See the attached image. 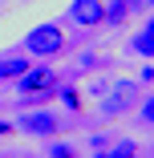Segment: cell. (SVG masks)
<instances>
[{
    "label": "cell",
    "mask_w": 154,
    "mask_h": 158,
    "mask_svg": "<svg viewBox=\"0 0 154 158\" xmlns=\"http://www.w3.org/2000/svg\"><path fill=\"white\" fill-rule=\"evenodd\" d=\"M16 89H20V98H24V106H45V102H53L57 98V89H61V73L49 65V61H41V65H28V73H20L16 77Z\"/></svg>",
    "instance_id": "6da1fadb"
},
{
    "label": "cell",
    "mask_w": 154,
    "mask_h": 158,
    "mask_svg": "<svg viewBox=\"0 0 154 158\" xmlns=\"http://www.w3.org/2000/svg\"><path fill=\"white\" fill-rule=\"evenodd\" d=\"M20 45H24V57H37V61H49V57H57V53H65L69 37H65V28H61V24L45 20V24H37V28H28Z\"/></svg>",
    "instance_id": "7a4b0ae2"
},
{
    "label": "cell",
    "mask_w": 154,
    "mask_h": 158,
    "mask_svg": "<svg viewBox=\"0 0 154 158\" xmlns=\"http://www.w3.org/2000/svg\"><path fill=\"white\" fill-rule=\"evenodd\" d=\"M16 130L28 134V138H61V118L49 114L45 106H37V110H24V118L16 122Z\"/></svg>",
    "instance_id": "3957f363"
},
{
    "label": "cell",
    "mask_w": 154,
    "mask_h": 158,
    "mask_svg": "<svg viewBox=\"0 0 154 158\" xmlns=\"http://www.w3.org/2000/svg\"><path fill=\"white\" fill-rule=\"evenodd\" d=\"M138 106V81H126V77H122V81H114V89H106V98H102V114L106 118H122V114H126V110H134Z\"/></svg>",
    "instance_id": "277c9868"
},
{
    "label": "cell",
    "mask_w": 154,
    "mask_h": 158,
    "mask_svg": "<svg viewBox=\"0 0 154 158\" xmlns=\"http://www.w3.org/2000/svg\"><path fill=\"white\" fill-rule=\"evenodd\" d=\"M69 20L81 28H94L106 20V0H73L69 4Z\"/></svg>",
    "instance_id": "5b68a950"
},
{
    "label": "cell",
    "mask_w": 154,
    "mask_h": 158,
    "mask_svg": "<svg viewBox=\"0 0 154 158\" xmlns=\"http://www.w3.org/2000/svg\"><path fill=\"white\" fill-rule=\"evenodd\" d=\"M28 61L24 53H8V57H0V81H16L20 73H28Z\"/></svg>",
    "instance_id": "8992f818"
},
{
    "label": "cell",
    "mask_w": 154,
    "mask_h": 158,
    "mask_svg": "<svg viewBox=\"0 0 154 158\" xmlns=\"http://www.w3.org/2000/svg\"><path fill=\"white\" fill-rule=\"evenodd\" d=\"M130 0H110V4H106V20L102 24H110V28H122V24H126L130 20Z\"/></svg>",
    "instance_id": "52a82bcc"
},
{
    "label": "cell",
    "mask_w": 154,
    "mask_h": 158,
    "mask_svg": "<svg viewBox=\"0 0 154 158\" xmlns=\"http://www.w3.org/2000/svg\"><path fill=\"white\" fill-rule=\"evenodd\" d=\"M57 98H61V110H65V114H81V110H85V102H81V89H73V85H65V81H61Z\"/></svg>",
    "instance_id": "ba28073f"
},
{
    "label": "cell",
    "mask_w": 154,
    "mask_h": 158,
    "mask_svg": "<svg viewBox=\"0 0 154 158\" xmlns=\"http://www.w3.org/2000/svg\"><path fill=\"white\" fill-rule=\"evenodd\" d=\"M110 158H142V150L134 138H118V142H110Z\"/></svg>",
    "instance_id": "9c48e42d"
},
{
    "label": "cell",
    "mask_w": 154,
    "mask_h": 158,
    "mask_svg": "<svg viewBox=\"0 0 154 158\" xmlns=\"http://www.w3.org/2000/svg\"><path fill=\"white\" fill-rule=\"evenodd\" d=\"M130 53H134V57H146V61H154V37H150V33H138V37L130 41Z\"/></svg>",
    "instance_id": "30bf717a"
},
{
    "label": "cell",
    "mask_w": 154,
    "mask_h": 158,
    "mask_svg": "<svg viewBox=\"0 0 154 158\" xmlns=\"http://www.w3.org/2000/svg\"><path fill=\"white\" fill-rule=\"evenodd\" d=\"M49 158H77V150L65 138H49Z\"/></svg>",
    "instance_id": "8fae6325"
},
{
    "label": "cell",
    "mask_w": 154,
    "mask_h": 158,
    "mask_svg": "<svg viewBox=\"0 0 154 158\" xmlns=\"http://www.w3.org/2000/svg\"><path fill=\"white\" fill-rule=\"evenodd\" d=\"M138 118H142L146 126H154V93H150V98H142V102H138Z\"/></svg>",
    "instance_id": "7c38bea8"
},
{
    "label": "cell",
    "mask_w": 154,
    "mask_h": 158,
    "mask_svg": "<svg viewBox=\"0 0 154 158\" xmlns=\"http://www.w3.org/2000/svg\"><path fill=\"white\" fill-rule=\"evenodd\" d=\"M77 65H81V69H98V65H102V57H98V53H81Z\"/></svg>",
    "instance_id": "4fadbf2b"
},
{
    "label": "cell",
    "mask_w": 154,
    "mask_h": 158,
    "mask_svg": "<svg viewBox=\"0 0 154 158\" xmlns=\"http://www.w3.org/2000/svg\"><path fill=\"white\" fill-rule=\"evenodd\" d=\"M138 85H154V61H150V65L138 73Z\"/></svg>",
    "instance_id": "5bb4252c"
},
{
    "label": "cell",
    "mask_w": 154,
    "mask_h": 158,
    "mask_svg": "<svg viewBox=\"0 0 154 158\" xmlns=\"http://www.w3.org/2000/svg\"><path fill=\"white\" fill-rule=\"evenodd\" d=\"M89 146H94V150H110V138H106V134H94V138H89Z\"/></svg>",
    "instance_id": "9a60e30c"
},
{
    "label": "cell",
    "mask_w": 154,
    "mask_h": 158,
    "mask_svg": "<svg viewBox=\"0 0 154 158\" xmlns=\"http://www.w3.org/2000/svg\"><path fill=\"white\" fill-rule=\"evenodd\" d=\"M8 134H16V122H4V118H0V138H8Z\"/></svg>",
    "instance_id": "2e32d148"
},
{
    "label": "cell",
    "mask_w": 154,
    "mask_h": 158,
    "mask_svg": "<svg viewBox=\"0 0 154 158\" xmlns=\"http://www.w3.org/2000/svg\"><path fill=\"white\" fill-rule=\"evenodd\" d=\"M130 8H134V12H138V8H150V12H154V0H130Z\"/></svg>",
    "instance_id": "e0dca14e"
},
{
    "label": "cell",
    "mask_w": 154,
    "mask_h": 158,
    "mask_svg": "<svg viewBox=\"0 0 154 158\" xmlns=\"http://www.w3.org/2000/svg\"><path fill=\"white\" fill-rule=\"evenodd\" d=\"M142 33H150V37H154V12H150V20H146V28H142Z\"/></svg>",
    "instance_id": "ac0fdd59"
}]
</instances>
